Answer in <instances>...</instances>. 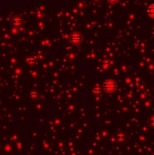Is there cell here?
<instances>
[{"label": "cell", "instance_id": "cell-1", "mask_svg": "<svg viewBox=\"0 0 154 155\" xmlns=\"http://www.w3.org/2000/svg\"><path fill=\"white\" fill-rule=\"evenodd\" d=\"M116 84L114 81H112V80H107L104 82L103 84V88L106 92H108V93H112V92H114L116 90Z\"/></svg>", "mask_w": 154, "mask_h": 155}, {"label": "cell", "instance_id": "cell-2", "mask_svg": "<svg viewBox=\"0 0 154 155\" xmlns=\"http://www.w3.org/2000/svg\"><path fill=\"white\" fill-rule=\"evenodd\" d=\"M70 40L72 43L77 45L82 41V36L80 35V34H73V35L70 36Z\"/></svg>", "mask_w": 154, "mask_h": 155}, {"label": "cell", "instance_id": "cell-3", "mask_svg": "<svg viewBox=\"0 0 154 155\" xmlns=\"http://www.w3.org/2000/svg\"><path fill=\"white\" fill-rule=\"evenodd\" d=\"M148 14L151 17H154V4L153 5H151L149 6V8H148Z\"/></svg>", "mask_w": 154, "mask_h": 155}, {"label": "cell", "instance_id": "cell-4", "mask_svg": "<svg viewBox=\"0 0 154 155\" xmlns=\"http://www.w3.org/2000/svg\"><path fill=\"white\" fill-rule=\"evenodd\" d=\"M150 124L154 127V116L151 118V120H150Z\"/></svg>", "mask_w": 154, "mask_h": 155}]
</instances>
